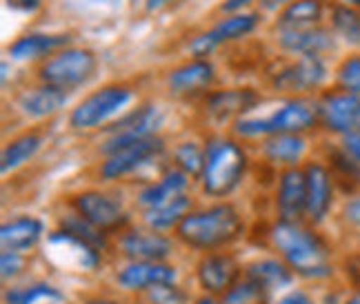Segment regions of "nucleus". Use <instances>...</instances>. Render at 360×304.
<instances>
[{"label":"nucleus","instance_id":"44","mask_svg":"<svg viewBox=\"0 0 360 304\" xmlns=\"http://www.w3.org/2000/svg\"><path fill=\"white\" fill-rule=\"evenodd\" d=\"M172 3H176V0H145V9L149 13H154V11H160Z\"/></svg>","mask_w":360,"mask_h":304},{"label":"nucleus","instance_id":"14","mask_svg":"<svg viewBox=\"0 0 360 304\" xmlns=\"http://www.w3.org/2000/svg\"><path fill=\"white\" fill-rule=\"evenodd\" d=\"M120 249H122V253L131 260L162 262L172 253L174 244L167 236H162L156 229H151V231L134 229L120 238Z\"/></svg>","mask_w":360,"mask_h":304},{"label":"nucleus","instance_id":"8","mask_svg":"<svg viewBox=\"0 0 360 304\" xmlns=\"http://www.w3.org/2000/svg\"><path fill=\"white\" fill-rule=\"evenodd\" d=\"M160 122H162V116L154 105H143V107L134 109L131 114L116 120L112 127H109L112 138L105 143L103 154L112 156L122 147H129L134 143L145 140V138L156 136V129Z\"/></svg>","mask_w":360,"mask_h":304},{"label":"nucleus","instance_id":"40","mask_svg":"<svg viewBox=\"0 0 360 304\" xmlns=\"http://www.w3.org/2000/svg\"><path fill=\"white\" fill-rule=\"evenodd\" d=\"M345 216H347L349 223L360 225V198H352L347 204H345Z\"/></svg>","mask_w":360,"mask_h":304},{"label":"nucleus","instance_id":"11","mask_svg":"<svg viewBox=\"0 0 360 304\" xmlns=\"http://www.w3.org/2000/svg\"><path fill=\"white\" fill-rule=\"evenodd\" d=\"M327 78V67L321 56H300L296 62L287 65L283 72L276 76L274 85L281 91L302 93L321 87Z\"/></svg>","mask_w":360,"mask_h":304},{"label":"nucleus","instance_id":"6","mask_svg":"<svg viewBox=\"0 0 360 304\" xmlns=\"http://www.w3.org/2000/svg\"><path fill=\"white\" fill-rule=\"evenodd\" d=\"M134 98V91L124 85H107L98 91L82 98L69 114V127L72 129H94L107 122L112 116L122 112Z\"/></svg>","mask_w":360,"mask_h":304},{"label":"nucleus","instance_id":"39","mask_svg":"<svg viewBox=\"0 0 360 304\" xmlns=\"http://www.w3.org/2000/svg\"><path fill=\"white\" fill-rule=\"evenodd\" d=\"M7 7L13 11H22V13H34L43 7V0H5Z\"/></svg>","mask_w":360,"mask_h":304},{"label":"nucleus","instance_id":"32","mask_svg":"<svg viewBox=\"0 0 360 304\" xmlns=\"http://www.w3.org/2000/svg\"><path fill=\"white\" fill-rule=\"evenodd\" d=\"M265 302H267V289L260 286L252 278L236 282L223 298V304H265Z\"/></svg>","mask_w":360,"mask_h":304},{"label":"nucleus","instance_id":"2","mask_svg":"<svg viewBox=\"0 0 360 304\" xmlns=\"http://www.w3.org/2000/svg\"><path fill=\"white\" fill-rule=\"evenodd\" d=\"M271 240L285 256L289 269L302 278H327L331 273L329 256L325 244L311 231L302 229L298 223H276L271 227Z\"/></svg>","mask_w":360,"mask_h":304},{"label":"nucleus","instance_id":"7","mask_svg":"<svg viewBox=\"0 0 360 304\" xmlns=\"http://www.w3.org/2000/svg\"><path fill=\"white\" fill-rule=\"evenodd\" d=\"M260 22V11H238V13H227L223 20H218L210 32L196 36L189 43V51L193 58H205L220 47L223 43H231L252 34Z\"/></svg>","mask_w":360,"mask_h":304},{"label":"nucleus","instance_id":"23","mask_svg":"<svg viewBox=\"0 0 360 304\" xmlns=\"http://www.w3.org/2000/svg\"><path fill=\"white\" fill-rule=\"evenodd\" d=\"M189 185V176L180 169H169L160 180L147 185L141 193H138V202H141L145 209H151V206H158L162 202H167L180 193H185Z\"/></svg>","mask_w":360,"mask_h":304},{"label":"nucleus","instance_id":"46","mask_svg":"<svg viewBox=\"0 0 360 304\" xmlns=\"http://www.w3.org/2000/svg\"><path fill=\"white\" fill-rule=\"evenodd\" d=\"M340 5H347V7H360V0H340Z\"/></svg>","mask_w":360,"mask_h":304},{"label":"nucleus","instance_id":"5","mask_svg":"<svg viewBox=\"0 0 360 304\" xmlns=\"http://www.w3.org/2000/svg\"><path fill=\"white\" fill-rule=\"evenodd\" d=\"M96 67H98V60H96L94 51L82 47H65L40 67V80L45 85L69 91L85 85L94 76Z\"/></svg>","mask_w":360,"mask_h":304},{"label":"nucleus","instance_id":"13","mask_svg":"<svg viewBox=\"0 0 360 304\" xmlns=\"http://www.w3.org/2000/svg\"><path fill=\"white\" fill-rule=\"evenodd\" d=\"M276 204L285 223H298L302 213H307V178L302 169L289 167L281 173Z\"/></svg>","mask_w":360,"mask_h":304},{"label":"nucleus","instance_id":"22","mask_svg":"<svg viewBox=\"0 0 360 304\" xmlns=\"http://www.w3.org/2000/svg\"><path fill=\"white\" fill-rule=\"evenodd\" d=\"M40 236H43V223L32 216H20L0 229L3 251H27L40 240Z\"/></svg>","mask_w":360,"mask_h":304},{"label":"nucleus","instance_id":"19","mask_svg":"<svg viewBox=\"0 0 360 304\" xmlns=\"http://www.w3.org/2000/svg\"><path fill=\"white\" fill-rule=\"evenodd\" d=\"M20 114H25L27 118L32 120H43L49 118L53 114H58L60 109L67 105V93L58 87H51V85H40V87H32V89H25L18 100H16Z\"/></svg>","mask_w":360,"mask_h":304},{"label":"nucleus","instance_id":"34","mask_svg":"<svg viewBox=\"0 0 360 304\" xmlns=\"http://www.w3.org/2000/svg\"><path fill=\"white\" fill-rule=\"evenodd\" d=\"M174 160L180 171L191 178H200L205 167V149H200L196 143H180L174 151Z\"/></svg>","mask_w":360,"mask_h":304},{"label":"nucleus","instance_id":"30","mask_svg":"<svg viewBox=\"0 0 360 304\" xmlns=\"http://www.w3.org/2000/svg\"><path fill=\"white\" fill-rule=\"evenodd\" d=\"M38 300H63V293L56 286L47 282H36L27 286H16L5 291V302L7 304H36Z\"/></svg>","mask_w":360,"mask_h":304},{"label":"nucleus","instance_id":"24","mask_svg":"<svg viewBox=\"0 0 360 304\" xmlns=\"http://www.w3.org/2000/svg\"><path fill=\"white\" fill-rule=\"evenodd\" d=\"M304 149H307V143L300 133H274L267 136L265 143H262V156L274 164L294 167L302 158Z\"/></svg>","mask_w":360,"mask_h":304},{"label":"nucleus","instance_id":"15","mask_svg":"<svg viewBox=\"0 0 360 304\" xmlns=\"http://www.w3.org/2000/svg\"><path fill=\"white\" fill-rule=\"evenodd\" d=\"M116 280L127 291H141V289H151L156 284H169L176 280V269L165 265V262H145L134 260L131 265L120 269Z\"/></svg>","mask_w":360,"mask_h":304},{"label":"nucleus","instance_id":"29","mask_svg":"<svg viewBox=\"0 0 360 304\" xmlns=\"http://www.w3.org/2000/svg\"><path fill=\"white\" fill-rule=\"evenodd\" d=\"M247 278L256 280L260 286H265L267 291H271V289H283L292 282V269L278 260H260V262H254V265H249Z\"/></svg>","mask_w":360,"mask_h":304},{"label":"nucleus","instance_id":"50","mask_svg":"<svg viewBox=\"0 0 360 304\" xmlns=\"http://www.w3.org/2000/svg\"><path fill=\"white\" fill-rule=\"evenodd\" d=\"M356 131H360V112H358V120H356Z\"/></svg>","mask_w":360,"mask_h":304},{"label":"nucleus","instance_id":"25","mask_svg":"<svg viewBox=\"0 0 360 304\" xmlns=\"http://www.w3.org/2000/svg\"><path fill=\"white\" fill-rule=\"evenodd\" d=\"M40 147H43V136L36 133V131H30V133H22L18 138H13V140H9L5 145V149H3L0 169H3V173H9L13 169L22 167L25 162H30L38 154Z\"/></svg>","mask_w":360,"mask_h":304},{"label":"nucleus","instance_id":"38","mask_svg":"<svg viewBox=\"0 0 360 304\" xmlns=\"http://www.w3.org/2000/svg\"><path fill=\"white\" fill-rule=\"evenodd\" d=\"M342 145H345V151H347V156L352 158V162L360 167V131H349L345 136Z\"/></svg>","mask_w":360,"mask_h":304},{"label":"nucleus","instance_id":"1","mask_svg":"<svg viewBox=\"0 0 360 304\" xmlns=\"http://www.w3.org/2000/svg\"><path fill=\"white\" fill-rule=\"evenodd\" d=\"M243 218L236 206L214 204L210 209L187 213L176 227L178 238L193 249H218L236 240L243 233Z\"/></svg>","mask_w":360,"mask_h":304},{"label":"nucleus","instance_id":"33","mask_svg":"<svg viewBox=\"0 0 360 304\" xmlns=\"http://www.w3.org/2000/svg\"><path fill=\"white\" fill-rule=\"evenodd\" d=\"M63 231L67 233H72V236H76L78 240H82L85 244L94 246L96 251L98 249H105V236H103V231L98 227H94L91 223H87L82 216H69L63 220Z\"/></svg>","mask_w":360,"mask_h":304},{"label":"nucleus","instance_id":"31","mask_svg":"<svg viewBox=\"0 0 360 304\" xmlns=\"http://www.w3.org/2000/svg\"><path fill=\"white\" fill-rule=\"evenodd\" d=\"M331 27H334V32L340 38L347 40V43H354V45L360 43V13L354 7L338 3L331 9Z\"/></svg>","mask_w":360,"mask_h":304},{"label":"nucleus","instance_id":"27","mask_svg":"<svg viewBox=\"0 0 360 304\" xmlns=\"http://www.w3.org/2000/svg\"><path fill=\"white\" fill-rule=\"evenodd\" d=\"M191 209V198L185 196V193H180V196L162 202L158 206H151V209H145V223L151 227V229H169V227H178L180 220H183Z\"/></svg>","mask_w":360,"mask_h":304},{"label":"nucleus","instance_id":"42","mask_svg":"<svg viewBox=\"0 0 360 304\" xmlns=\"http://www.w3.org/2000/svg\"><path fill=\"white\" fill-rule=\"evenodd\" d=\"M278 304H314L307 296L304 293H300V291H296V293H289V296H285Z\"/></svg>","mask_w":360,"mask_h":304},{"label":"nucleus","instance_id":"9","mask_svg":"<svg viewBox=\"0 0 360 304\" xmlns=\"http://www.w3.org/2000/svg\"><path fill=\"white\" fill-rule=\"evenodd\" d=\"M160 151H162V140L158 136H151L141 143L122 147L116 154L107 156V160L101 164V178L103 180H118V178L136 171L138 167H143L145 162L154 160Z\"/></svg>","mask_w":360,"mask_h":304},{"label":"nucleus","instance_id":"18","mask_svg":"<svg viewBox=\"0 0 360 304\" xmlns=\"http://www.w3.org/2000/svg\"><path fill=\"white\" fill-rule=\"evenodd\" d=\"M214 80V65L207 58H191L167 74V87L176 95L202 91Z\"/></svg>","mask_w":360,"mask_h":304},{"label":"nucleus","instance_id":"4","mask_svg":"<svg viewBox=\"0 0 360 304\" xmlns=\"http://www.w3.org/2000/svg\"><path fill=\"white\" fill-rule=\"evenodd\" d=\"M318 120V105L307 98H294L281 105L276 112L262 118H238L233 129L240 136H274V133H300L311 129Z\"/></svg>","mask_w":360,"mask_h":304},{"label":"nucleus","instance_id":"49","mask_svg":"<svg viewBox=\"0 0 360 304\" xmlns=\"http://www.w3.org/2000/svg\"><path fill=\"white\" fill-rule=\"evenodd\" d=\"M347 304H360V293H358V296H354L352 300H347Z\"/></svg>","mask_w":360,"mask_h":304},{"label":"nucleus","instance_id":"28","mask_svg":"<svg viewBox=\"0 0 360 304\" xmlns=\"http://www.w3.org/2000/svg\"><path fill=\"white\" fill-rule=\"evenodd\" d=\"M256 103V95L247 89H227V91H216L210 103H207V109L210 114L218 116V118H227L231 114H243L247 109H252V105Z\"/></svg>","mask_w":360,"mask_h":304},{"label":"nucleus","instance_id":"26","mask_svg":"<svg viewBox=\"0 0 360 304\" xmlns=\"http://www.w3.org/2000/svg\"><path fill=\"white\" fill-rule=\"evenodd\" d=\"M323 18V0H292L278 13V29L318 27Z\"/></svg>","mask_w":360,"mask_h":304},{"label":"nucleus","instance_id":"36","mask_svg":"<svg viewBox=\"0 0 360 304\" xmlns=\"http://www.w3.org/2000/svg\"><path fill=\"white\" fill-rule=\"evenodd\" d=\"M147 296H149L151 304H187L185 291H183V289H178L174 282L151 286Z\"/></svg>","mask_w":360,"mask_h":304},{"label":"nucleus","instance_id":"21","mask_svg":"<svg viewBox=\"0 0 360 304\" xmlns=\"http://www.w3.org/2000/svg\"><path fill=\"white\" fill-rule=\"evenodd\" d=\"M307 178V216L314 223H321L331 204V178L323 164L311 162L304 169Z\"/></svg>","mask_w":360,"mask_h":304},{"label":"nucleus","instance_id":"17","mask_svg":"<svg viewBox=\"0 0 360 304\" xmlns=\"http://www.w3.org/2000/svg\"><path fill=\"white\" fill-rule=\"evenodd\" d=\"M281 49L296 56H321L334 47V36L323 27H300V29H278Z\"/></svg>","mask_w":360,"mask_h":304},{"label":"nucleus","instance_id":"43","mask_svg":"<svg viewBox=\"0 0 360 304\" xmlns=\"http://www.w3.org/2000/svg\"><path fill=\"white\" fill-rule=\"evenodd\" d=\"M292 0H260V7L265 9V11H274V9H285Z\"/></svg>","mask_w":360,"mask_h":304},{"label":"nucleus","instance_id":"10","mask_svg":"<svg viewBox=\"0 0 360 304\" xmlns=\"http://www.w3.org/2000/svg\"><path fill=\"white\" fill-rule=\"evenodd\" d=\"M74 209L78 216H82L91 223L94 227H98L101 231L118 229L127 223L122 206L114 200L105 196L101 191H82L74 198Z\"/></svg>","mask_w":360,"mask_h":304},{"label":"nucleus","instance_id":"47","mask_svg":"<svg viewBox=\"0 0 360 304\" xmlns=\"http://www.w3.org/2000/svg\"><path fill=\"white\" fill-rule=\"evenodd\" d=\"M7 72H9V62L5 60V62H3V85H5V82H7V76H9Z\"/></svg>","mask_w":360,"mask_h":304},{"label":"nucleus","instance_id":"41","mask_svg":"<svg viewBox=\"0 0 360 304\" xmlns=\"http://www.w3.org/2000/svg\"><path fill=\"white\" fill-rule=\"evenodd\" d=\"M254 0H225L223 5H220V11L223 13H238V11H245L247 5H252Z\"/></svg>","mask_w":360,"mask_h":304},{"label":"nucleus","instance_id":"12","mask_svg":"<svg viewBox=\"0 0 360 304\" xmlns=\"http://www.w3.org/2000/svg\"><path fill=\"white\" fill-rule=\"evenodd\" d=\"M360 112V98L354 93H329L318 103V118L329 131L347 136L356 131V120Z\"/></svg>","mask_w":360,"mask_h":304},{"label":"nucleus","instance_id":"20","mask_svg":"<svg viewBox=\"0 0 360 304\" xmlns=\"http://www.w3.org/2000/svg\"><path fill=\"white\" fill-rule=\"evenodd\" d=\"M69 43L67 34H25L16 38L13 43L7 47V53L11 60H34V58H43L51 51H60Z\"/></svg>","mask_w":360,"mask_h":304},{"label":"nucleus","instance_id":"45","mask_svg":"<svg viewBox=\"0 0 360 304\" xmlns=\"http://www.w3.org/2000/svg\"><path fill=\"white\" fill-rule=\"evenodd\" d=\"M89 304H122V302H116V300H103V298H98V300H89Z\"/></svg>","mask_w":360,"mask_h":304},{"label":"nucleus","instance_id":"37","mask_svg":"<svg viewBox=\"0 0 360 304\" xmlns=\"http://www.w3.org/2000/svg\"><path fill=\"white\" fill-rule=\"evenodd\" d=\"M0 269H3V278L9 280L22 269V256L18 251H3L0 256Z\"/></svg>","mask_w":360,"mask_h":304},{"label":"nucleus","instance_id":"35","mask_svg":"<svg viewBox=\"0 0 360 304\" xmlns=\"http://www.w3.org/2000/svg\"><path fill=\"white\" fill-rule=\"evenodd\" d=\"M336 78H338V85L342 87V91L354 93L360 98V53L345 58L340 62Z\"/></svg>","mask_w":360,"mask_h":304},{"label":"nucleus","instance_id":"3","mask_svg":"<svg viewBox=\"0 0 360 304\" xmlns=\"http://www.w3.org/2000/svg\"><path fill=\"white\" fill-rule=\"evenodd\" d=\"M247 169L245 149L227 140V138H216L205 149V167L200 173V183L207 196L225 198L236 189L243 180Z\"/></svg>","mask_w":360,"mask_h":304},{"label":"nucleus","instance_id":"16","mask_svg":"<svg viewBox=\"0 0 360 304\" xmlns=\"http://www.w3.org/2000/svg\"><path fill=\"white\" fill-rule=\"evenodd\" d=\"M240 267L238 262L227 253H214L200 260L198 265V282L210 293H227L238 282Z\"/></svg>","mask_w":360,"mask_h":304},{"label":"nucleus","instance_id":"48","mask_svg":"<svg viewBox=\"0 0 360 304\" xmlns=\"http://www.w3.org/2000/svg\"><path fill=\"white\" fill-rule=\"evenodd\" d=\"M198 304H218V302H216L214 298H200Z\"/></svg>","mask_w":360,"mask_h":304}]
</instances>
